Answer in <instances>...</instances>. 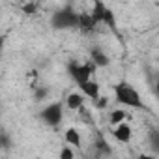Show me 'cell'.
<instances>
[{
    "instance_id": "obj_7",
    "label": "cell",
    "mask_w": 159,
    "mask_h": 159,
    "mask_svg": "<svg viewBox=\"0 0 159 159\" xmlns=\"http://www.w3.org/2000/svg\"><path fill=\"white\" fill-rule=\"evenodd\" d=\"M105 11H107V6H105L103 2H94V10H92L90 17L94 19V23H103Z\"/></svg>"
},
{
    "instance_id": "obj_17",
    "label": "cell",
    "mask_w": 159,
    "mask_h": 159,
    "mask_svg": "<svg viewBox=\"0 0 159 159\" xmlns=\"http://www.w3.org/2000/svg\"><path fill=\"white\" fill-rule=\"evenodd\" d=\"M34 94H36V99H38V101H41V99L47 98V90H45V88H36Z\"/></svg>"
},
{
    "instance_id": "obj_5",
    "label": "cell",
    "mask_w": 159,
    "mask_h": 159,
    "mask_svg": "<svg viewBox=\"0 0 159 159\" xmlns=\"http://www.w3.org/2000/svg\"><path fill=\"white\" fill-rule=\"evenodd\" d=\"M81 90L86 98H90L92 101H98L99 99V84L94 83V81H88L84 84H81Z\"/></svg>"
},
{
    "instance_id": "obj_8",
    "label": "cell",
    "mask_w": 159,
    "mask_h": 159,
    "mask_svg": "<svg viewBox=\"0 0 159 159\" xmlns=\"http://www.w3.org/2000/svg\"><path fill=\"white\" fill-rule=\"evenodd\" d=\"M92 62H94V66H98V67H105V66L111 64L109 56H107L105 52H101L99 49H94V51H92Z\"/></svg>"
},
{
    "instance_id": "obj_3",
    "label": "cell",
    "mask_w": 159,
    "mask_h": 159,
    "mask_svg": "<svg viewBox=\"0 0 159 159\" xmlns=\"http://www.w3.org/2000/svg\"><path fill=\"white\" fill-rule=\"evenodd\" d=\"M94 67H96V66H94V62H90V64H77V62H69V66H67L71 79H73V81H75L79 86L90 81V75H92Z\"/></svg>"
},
{
    "instance_id": "obj_2",
    "label": "cell",
    "mask_w": 159,
    "mask_h": 159,
    "mask_svg": "<svg viewBox=\"0 0 159 159\" xmlns=\"http://www.w3.org/2000/svg\"><path fill=\"white\" fill-rule=\"evenodd\" d=\"M51 25L56 28V30H64V28H75L79 26V15L71 10V6H66L62 10H58L52 19H51Z\"/></svg>"
},
{
    "instance_id": "obj_10",
    "label": "cell",
    "mask_w": 159,
    "mask_h": 159,
    "mask_svg": "<svg viewBox=\"0 0 159 159\" xmlns=\"http://www.w3.org/2000/svg\"><path fill=\"white\" fill-rule=\"evenodd\" d=\"M66 140H67V144H69V146L81 148V135H79V131H77V129H73V127H69V129L66 131Z\"/></svg>"
},
{
    "instance_id": "obj_19",
    "label": "cell",
    "mask_w": 159,
    "mask_h": 159,
    "mask_svg": "<svg viewBox=\"0 0 159 159\" xmlns=\"http://www.w3.org/2000/svg\"><path fill=\"white\" fill-rule=\"evenodd\" d=\"M23 11H25L26 15L36 13V4H25V6H23Z\"/></svg>"
},
{
    "instance_id": "obj_22",
    "label": "cell",
    "mask_w": 159,
    "mask_h": 159,
    "mask_svg": "<svg viewBox=\"0 0 159 159\" xmlns=\"http://www.w3.org/2000/svg\"><path fill=\"white\" fill-rule=\"evenodd\" d=\"M155 92L159 94V81H157V84H155Z\"/></svg>"
},
{
    "instance_id": "obj_18",
    "label": "cell",
    "mask_w": 159,
    "mask_h": 159,
    "mask_svg": "<svg viewBox=\"0 0 159 159\" xmlns=\"http://www.w3.org/2000/svg\"><path fill=\"white\" fill-rule=\"evenodd\" d=\"M96 107H98V109H107V107H109V98H99V99L96 101Z\"/></svg>"
},
{
    "instance_id": "obj_11",
    "label": "cell",
    "mask_w": 159,
    "mask_h": 159,
    "mask_svg": "<svg viewBox=\"0 0 159 159\" xmlns=\"http://www.w3.org/2000/svg\"><path fill=\"white\" fill-rule=\"evenodd\" d=\"M148 142H150V148L153 153H159V129H150L148 131Z\"/></svg>"
},
{
    "instance_id": "obj_6",
    "label": "cell",
    "mask_w": 159,
    "mask_h": 159,
    "mask_svg": "<svg viewBox=\"0 0 159 159\" xmlns=\"http://www.w3.org/2000/svg\"><path fill=\"white\" fill-rule=\"evenodd\" d=\"M114 137H116V140H120V142H129V140H131V127H129L125 122L120 124V125H116Z\"/></svg>"
},
{
    "instance_id": "obj_14",
    "label": "cell",
    "mask_w": 159,
    "mask_h": 159,
    "mask_svg": "<svg viewBox=\"0 0 159 159\" xmlns=\"http://www.w3.org/2000/svg\"><path fill=\"white\" fill-rule=\"evenodd\" d=\"M103 23L111 28V30H116V19H114V13L107 8V11H105V17H103Z\"/></svg>"
},
{
    "instance_id": "obj_16",
    "label": "cell",
    "mask_w": 159,
    "mask_h": 159,
    "mask_svg": "<svg viewBox=\"0 0 159 159\" xmlns=\"http://www.w3.org/2000/svg\"><path fill=\"white\" fill-rule=\"evenodd\" d=\"M98 148H99L101 152H105V153H109V152H111V148H109V144H107V142H105V140H103L101 137L98 139Z\"/></svg>"
},
{
    "instance_id": "obj_20",
    "label": "cell",
    "mask_w": 159,
    "mask_h": 159,
    "mask_svg": "<svg viewBox=\"0 0 159 159\" xmlns=\"http://www.w3.org/2000/svg\"><path fill=\"white\" fill-rule=\"evenodd\" d=\"M2 146H4V150H8V146H10V139H8L6 133L2 135Z\"/></svg>"
},
{
    "instance_id": "obj_15",
    "label": "cell",
    "mask_w": 159,
    "mask_h": 159,
    "mask_svg": "<svg viewBox=\"0 0 159 159\" xmlns=\"http://www.w3.org/2000/svg\"><path fill=\"white\" fill-rule=\"evenodd\" d=\"M60 159H75V152L71 146H64L60 150Z\"/></svg>"
},
{
    "instance_id": "obj_9",
    "label": "cell",
    "mask_w": 159,
    "mask_h": 159,
    "mask_svg": "<svg viewBox=\"0 0 159 159\" xmlns=\"http://www.w3.org/2000/svg\"><path fill=\"white\" fill-rule=\"evenodd\" d=\"M83 103H84V98H83L81 94H77V92L69 94V96H67V99H66V105H67L69 109H73V111L81 109V107H83Z\"/></svg>"
},
{
    "instance_id": "obj_1",
    "label": "cell",
    "mask_w": 159,
    "mask_h": 159,
    "mask_svg": "<svg viewBox=\"0 0 159 159\" xmlns=\"http://www.w3.org/2000/svg\"><path fill=\"white\" fill-rule=\"evenodd\" d=\"M114 92H116V99H118V103H122V105H129V107H135V109H144V103H142L139 92H137L135 88H131L129 84L120 83V84H116Z\"/></svg>"
},
{
    "instance_id": "obj_12",
    "label": "cell",
    "mask_w": 159,
    "mask_h": 159,
    "mask_svg": "<svg viewBox=\"0 0 159 159\" xmlns=\"http://www.w3.org/2000/svg\"><path fill=\"white\" fill-rule=\"evenodd\" d=\"M94 25H96V23H94V19H92L90 15H86V13H81V15H79V26H81L84 32H86V30H92Z\"/></svg>"
},
{
    "instance_id": "obj_13",
    "label": "cell",
    "mask_w": 159,
    "mask_h": 159,
    "mask_svg": "<svg viewBox=\"0 0 159 159\" xmlns=\"http://www.w3.org/2000/svg\"><path fill=\"white\" fill-rule=\"evenodd\" d=\"M124 120H125V112L124 111H112L111 112V124H114V125H120V124H124Z\"/></svg>"
},
{
    "instance_id": "obj_21",
    "label": "cell",
    "mask_w": 159,
    "mask_h": 159,
    "mask_svg": "<svg viewBox=\"0 0 159 159\" xmlns=\"http://www.w3.org/2000/svg\"><path fill=\"white\" fill-rule=\"evenodd\" d=\"M137 159H155V157H152V155H146V153H142V155H139Z\"/></svg>"
},
{
    "instance_id": "obj_4",
    "label": "cell",
    "mask_w": 159,
    "mask_h": 159,
    "mask_svg": "<svg viewBox=\"0 0 159 159\" xmlns=\"http://www.w3.org/2000/svg\"><path fill=\"white\" fill-rule=\"evenodd\" d=\"M62 116H64V111H62V105L60 103H51V105H47L41 111V120L47 125H52V127L62 122Z\"/></svg>"
}]
</instances>
